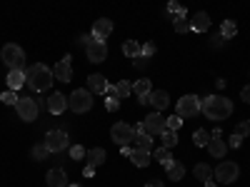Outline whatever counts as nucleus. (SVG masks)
<instances>
[{"instance_id":"nucleus-41","label":"nucleus","mask_w":250,"mask_h":187,"mask_svg":"<svg viewBox=\"0 0 250 187\" xmlns=\"http://www.w3.org/2000/svg\"><path fill=\"white\" fill-rule=\"evenodd\" d=\"M148 57H143V55H138V57H133V65L138 68V70H145V68H148Z\"/></svg>"},{"instance_id":"nucleus-14","label":"nucleus","mask_w":250,"mask_h":187,"mask_svg":"<svg viewBox=\"0 0 250 187\" xmlns=\"http://www.w3.org/2000/svg\"><path fill=\"white\" fill-rule=\"evenodd\" d=\"M68 110V97L62 95V93H53L50 97H48V112H53V115H62Z\"/></svg>"},{"instance_id":"nucleus-22","label":"nucleus","mask_w":250,"mask_h":187,"mask_svg":"<svg viewBox=\"0 0 250 187\" xmlns=\"http://www.w3.org/2000/svg\"><path fill=\"white\" fill-rule=\"evenodd\" d=\"M105 157H108V152L103 150V148H93V150H88L85 162H88V165H93V168H98V165L105 162Z\"/></svg>"},{"instance_id":"nucleus-44","label":"nucleus","mask_w":250,"mask_h":187,"mask_svg":"<svg viewBox=\"0 0 250 187\" xmlns=\"http://www.w3.org/2000/svg\"><path fill=\"white\" fill-rule=\"evenodd\" d=\"M240 97H243V102H248V105H250V85H245V88H243Z\"/></svg>"},{"instance_id":"nucleus-10","label":"nucleus","mask_w":250,"mask_h":187,"mask_svg":"<svg viewBox=\"0 0 250 187\" xmlns=\"http://www.w3.org/2000/svg\"><path fill=\"white\" fill-rule=\"evenodd\" d=\"M85 48H88V60H90V62H103V60L108 57L105 40H93V43H88Z\"/></svg>"},{"instance_id":"nucleus-29","label":"nucleus","mask_w":250,"mask_h":187,"mask_svg":"<svg viewBox=\"0 0 250 187\" xmlns=\"http://www.w3.org/2000/svg\"><path fill=\"white\" fill-rule=\"evenodd\" d=\"M123 55L138 57L140 55V43H135V40H125V43H123Z\"/></svg>"},{"instance_id":"nucleus-42","label":"nucleus","mask_w":250,"mask_h":187,"mask_svg":"<svg viewBox=\"0 0 250 187\" xmlns=\"http://www.w3.org/2000/svg\"><path fill=\"white\" fill-rule=\"evenodd\" d=\"M243 145V137L240 135H230V140H228V148H240Z\"/></svg>"},{"instance_id":"nucleus-6","label":"nucleus","mask_w":250,"mask_h":187,"mask_svg":"<svg viewBox=\"0 0 250 187\" xmlns=\"http://www.w3.org/2000/svg\"><path fill=\"white\" fill-rule=\"evenodd\" d=\"M110 137H113L115 145H120V148L123 145H130V142H135V128L128 122H115L110 128Z\"/></svg>"},{"instance_id":"nucleus-12","label":"nucleus","mask_w":250,"mask_h":187,"mask_svg":"<svg viewBox=\"0 0 250 187\" xmlns=\"http://www.w3.org/2000/svg\"><path fill=\"white\" fill-rule=\"evenodd\" d=\"M143 125H145V130H148L150 135H163V130H165V117H163V115H158V112L145 115Z\"/></svg>"},{"instance_id":"nucleus-34","label":"nucleus","mask_w":250,"mask_h":187,"mask_svg":"<svg viewBox=\"0 0 250 187\" xmlns=\"http://www.w3.org/2000/svg\"><path fill=\"white\" fill-rule=\"evenodd\" d=\"M173 28H175V33H180V35H183V33L190 30V23H188L185 18H175V20H173Z\"/></svg>"},{"instance_id":"nucleus-47","label":"nucleus","mask_w":250,"mask_h":187,"mask_svg":"<svg viewBox=\"0 0 250 187\" xmlns=\"http://www.w3.org/2000/svg\"><path fill=\"white\" fill-rule=\"evenodd\" d=\"M138 102L140 105H150V93L148 95H138Z\"/></svg>"},{"instance_id":"nucleus-33","label":"nucleus","mask_w":250,"mask_h":187,"mask_svg":"<svg viewBox=\"0 0 250 187\" xmlns=\"http://www.w3.org/2000/svg\"><path fill=\"white\" fill-rule=\"evenodd\" d=\"M115 90H118V97H128L133 93V85L128 80H120V82H115Z\"/></svg>"},{"instance_id":"nucleus-25","label":"nucleus","mask_w":250,"mask_h":187,"mask_svg":"<svg viewBox=\"0 0 250 187\" xmlns=\"http://www.w3.org/2000/svg\"><path fill=\"white\" fill-rule=\"evenodd\" d=\"M153 157H155V160H158V162L163 165V168H165V170H168V168H170V165L175 162L168 148H160V150H155V152H153Z\"/></svg>"},{"instance_id":"nucleus-2","label":"nucleus","mask_w":250,"mask_h":187,"mask_svg":"<svg viewBox=\"0 0 250 187\" xmlns=\"http://www.w3.org/2000/svg\"><path fill=\"white\" fill-rule=\"evenodd\" d=\"M200 112H205V117L218 122V120H225L233 115V102L223 95H208L200 105Z\"/></svg>"},{"instance_id":"nucleus-27","label":"nucleus","mask_w":250,"mask_h":187,"mask_svg":"<svg viewBox=\"0 0 250 187\" xmlns=\"http://www.w3.org/2000/svg\"><path fill=\"white\" fill-rule=\"evenodd\" d=\"M160 137H163V148H168V150H173L175 145H178V135H175V130H168V128H165Z\"/></svg>"},{"instance_id":"nucleus-48","label":"nucleus","mask_w":250,"mask_h":187,"mask_svg":"<svg viewBox=\"0 0 250 187\" xmlns=\"http://www.w3.org/2000/svg\"><path fill=\"white\" fill-rule=\"evenodd\" d=\"M145 187H163L160 180H150V182H145Z\"/></svg>"},{"instance_id":"nucleus-24","label":"nucleus","mask_w":250,"mask_h":187,"mask_svg":"<svg viewBox=\"0 0 250 187\" xmlns=\"http://www.w3.org/2000/svg\"><path fill=\"white\" fill-rule=\"evenodd\" d=\"M193 175L200 182H208V180H213V168H210V165H205V162H200V165H195V168H193Z\"/></svg>"},{"instance_id":"nucleus-11","label":"nucleus","mask_w":250,"mask_h":187,"mask_svg":"<svg viewBox=\"0 0 250 187\" xmlns=\"http://www.w3.org/2000/svg\"><path fill=\"white\" fill-rule=\"evenodd\" d=\"M53 70V75H55V80H60V82H70L73 80V68H70V55H65L55 68H50Z\"/></svg>"},{"instance_id":"nucleus-9","label":"nucleus","mask_w":250,"mask_h":187,"mask_svg":"<svg viewBox=\"0 0 250 187\" xmlns=\"http://www.w3.org/2000/svg\"><path fill=\"white\" fill-rule=\"evenodd\" d=\"M45 145L50 152H62L68 148V132L65 130H50L45 135Z\"/></svg>"},{"instance_id":"nucleus-15","label":"nucleus","mask_w":250,"mask_h":187,"mask_svg":"<svg viewBox=\"0 0 250 187\" xmlns=\"http://www.w3.org/2000/svg\"><path fill=\"white\" fill-rule=\"evenodd\" d=\"M150 160H153V152H150V150H145V148H133L130 162L135 165V168H148Z\"/></svg>"},{"instance_id":"nucleus-50","label":"nucleus","mask_w":250,"mask_h":187,"mask_svg":"<svg viewBox=\"0 0 250 187\" xmlns=\"http://www.w3.org/2000/svg\"><path fill=\"white\" fill-rule=\"evenodd\" d=\"M70 187H80V185H70Z\"/></svg>"},{"instance_id":"nucleus-3","label":"nucleus","mask_w":250,"mask_h":187,"mask_svg":"<svg viewBox=\"0 0 250 187\" xmlns=\"http://www.w3.org/2000/svg\"><path fill=\"white\" fill-rule=\"evenodd\" d=\"M3 62L10 68V70H23V65H25V53H23V48L20 45H15V43H8V45H3Z\"/></svg>"},{"instance_id":"nucleus-43","label":"nucleus","mask_w":250,"mask_h":187,"mask_svg":"<svg viewBox=\"0 0 250 187\" xmlns=\"http://www.w3.org/2000/svg\"><path fill=\"white\" fill-rule=\"evenodd\" d=\"M223 43H225V37H223V35H215V37H210V45H213V48H220Z\"/></svg>"},{"instance_id":"nucleus-35","label":"nucleus","mask_w":250,"mask_h":187,"mask_svg":"<svg viewBox=\"0 0 250 187\" xmlns=\"http://www.w3.org/2000/svg\"><path fill=\"white\" fill-rule=\"evenodd\" d=\"M85 155H88V152H85V148H83V145H73V148H70V157L78 160V162L85 160Z\"/></svg>"},{"instance_id":"nucleus-45","label":"nucleus","mask_w":250,"mask_h":187,"mask_svg":"<svg viewBox=\"0 0 250 187\" xmlns=\"http://www.w3.org/2000/svg\"><path fill=\"white\" fill-rule=\"evenodd\" d=\"M83 175H85V177H95V168H93V165H85V170H83Z\"/></svg>"},{"instance_id":"nucleus-40","label":"nucleus","mask_w":250,"mask_h":187,"mask_svg":"<svg viewBox=\"0 0 250 187\" xmlns=\"http://www.w3.org/2000/svg\"><path fill=\"white\" fill-rule=\"evenodd\" d=\"M235 135H240V137H248V135H250V120H245V122L238 125V128H235Z\"/></svg>"},{"instance_id":"nucleus-49","label":"nucleus","mask_w":250,"mask_h":187,"mask_svg":"<svg viewBox=\"0 0 250 187\" xmlns=\"http://www.w3.org/2000/svg\"><path fill=\"white\" fill-rule=\"evenodd\" d=\"M203 187H218V185H215L213 180H208V182H203Z\"/></svg>"},{"instance_id":"nucleus-1","label":"nucleus","mask_w":250,"mask_h":187,"mask_svg":"<svg viewBox=\"0 0 250 187\" xmlns=\"http://www.w3.org/2000/svg\"><path fill=\"white\" fill-rule=\"evenodd\" d=\"M53 80H55L53 70L45 68L43 62H35V65H30V68L25 70V82H28V88L35 90V93H45V90H50Z\"/></svg>"},{"instance_id":"nucleus-18","label":"nucleus","mask_w":250,"mask_h":187,"mask_svg":"<svg viewBox=\"0 0 250 187\" xmlns=\"http://www.w3.org/2000/svg\"><path fill=\"white\" fill-rule=\"evenodd\" d=\"M45 182H48V187H65V185H68V172L60 170V168H53V170L48 172Z\"/></svg>"},{"instance_id":"nucleus-7","label":"nucleus","mask_w":250,"mask_h":187,"mask_svg":"<svg viewBox=\"0 0 250 187\" xmlns=\"http://www.w3.org/2000/svg\"><path fill=\"white\" fill-rule=\"evenodd\" d=\"M200 105H203V100L198 95H183L178 100L175 110H178L180 117H195V115H200Z\"/></svg>"},{"instance_id":"nucleus-5","label":"nucleus","mask_w":250,"mask_h":187,"mask_svg":"<svg viewBox=\"0 0 250 187\" xmlns=\"http://www.w3.org/2000/svg\"><path fill=\"white\" fill-rule=\"evenodd\" d=\"M238 175H240V168H238L235 162H230V160L220 162L218 168L213 170V177H215V182H220V185H230V182H235Z\"/></svg>"},{"instance_id":"nucleus-23","label":"nucleus","mask_w":250,"mask_h":187,"mask_svg":"<svg viewBox=\"0 0 250 187\" xmlns=\"http://www.w3.org/2000/svg\"><path fill=\"white\" fill-rule=\"evenodd\" d=\"M25 85V70H10L8 73V88L10 90H18Z\"/></svg>"},{"instance_id":"nucleus-8","label":"nucleus","mask_w":250,"mask_h":187,"mask_svg":"<svg viewBox=\"0 0 250 187\" xmlns=\"http://www.w3.org/2000/svg\"><path fill=\"white\" fill-rule=\"evenodd\" d=\"M15 112L20 115V120H25V122H33L38 117V102L30 100V97H20L15 102Z\"/></svg>"},{"instance_id":"nucleus-16","label":"nucleus","mask_w":250,"mask_h":187,"mask_svg":"<svg viewBox=\"0 0 250 187\" xmlns=\"http://www.w3.org/2000/svg\"><path fill=\"white\" fill-rule=\"evenodd\" d=\"M110 33H113V23H110L108 18L95 20V25H93V37H95V40H105Z\"/></svg>"},{"instance_id":"nucleus-46","label":"nucleus","mask_w":250,"mask_h":187,"mask_svg":"<svg viewBox=\"0 0 250 187\" xmlns=\"http://www.w3.org/2000/svg\"><path fill=\"white\" fill-rule=\"evenodd\" d=\"M105 97H118V90H115V85H108V88H105Z\"/></svg>"},{"instance_id":"nucleus-39","label":"nucleus","mask_w":250,"mask_h":187,"mask_svg":"<svg viewBox=\"0 0 250 187\" xmlns=\"http://www.w3.org/2000/svg\"><path fill=\"white\" fill-rule=\"evenodd\" d=\"M153 53H155V43H145V45H140V55L143 57H153Z\"/></svg>"},{"instance_id":"nucleus-13","label":"nucleus","mask_w":250,"mask_h":187,"mask_svg":"<svg viewBox=\"0 0 250 187\" xmlns=\"http://www.w3.org/2000/svg\"><path fill=\"white\" fill-rule=\"evenodd\" d=\"M108 85H110V82H108L105 75H100V73L88 75V90H90L93 95H105V88H108Z\"/></svg>"},{"instance_id":"nucleus-37","label":"nucleus","mask_w":250,"mask_h":187,"mask_svg":"<svg viewBox=\"0 0 250 187\" xmlns=\"http://www.w3.org/2000/svg\"><path fill=\"white\" fill-rule=\"evenodd\" d=\"M180 125H183V117L180 115H170L168 120H165V128H168V130H178Z\"/></svg>"},{"instance_id":"nucleus-30","label":"nucleus","mask_w":250,"mask_h":187,"mask_svg":"<svg viewBox=\"0 0 250 187\" xmlns=\"http://www.w3.org/2000/svg\"><path fill=\"white\" fill-rule=\"evenodd\" d=\"M133 90H135L138 95H148V93H150V80H148V77L135 80V82H133Z\"/></svg>"},{"instance_id":"nucleus-4","label":"nucleus","mask_w":250,"mask_h":187,"mask_svg":"<svg viewBox=\"0 0 250 187\" xmlns=\"http://www.w3.org/2000/svg\"><path fill=\"white\" fill-rule=\"evenodd\" d=\"M68 108H70L73 112H78V115L88 112V110L93 108V93H90V90H75V93H70Z\"/></svg>"},{"instance_id":"nucleus-26","label":"nucleus","mask_w":250,"mask_h":187,"mask_svg":"<svg viewBox=\"0 0 250 187\" xmlns=\"http://www.w3.org/2000/svg\"><path fill=\"white\" fill-rule=\"evenodd\" d=\"M183 175H185V165L183 162H173L168 168V180L178 182V180H183Z\"/></svg>"},{"instance_id":"nucleus-17","label":"nucleus","mask_w":250,"mask_h":187,"mask_svg":"<svg viewBox=\"0 0 250 187\" xmlns=\"http://www.w3.org/2000/svg\"><path fill=\"white\" fill-rule=\"evenodd\" d=\"M135 148H145V150H150V148H153V135L145 130V125H143V122L135 128Z\"/></svg>"},{"instance_id":"nucleus-20","label":"nucleus","mask_w":250,"mask_h":187,"mask_svg":"<svg viewBox=\"0 0 250 187\" xmlns=\"http://www.w3.org/2000/svg\"><path fill=\"white\" fill-rule=\"evenodd\" d=\"M208 152H210L213 157H223L228 152V142L223 137H210V142H208Z\"/></svg>"},{"instance_id":"nucleus-38","label":"nucleus","mask_w":250,"mask_h":187,"mask_svg":"<svg viewBox=\"0 0 250 187\" xmlns=\"http://www.w3.org/2000/svg\"><path fill=\"white\" fill-rule=\"evenodd\" d=\"M120 108V97H105V110L108 112H118Z\"/></svg>"},{"instance_id":"nucleus-36","label":"nucleus","mask_w":250,"mask_h":187,"mask_svg":"<svg viewBox=\"0 0 250 187\" xmlns=\"http://www.w3.org/2000/svg\"><path fill=\"white\" fill-rule=\"evenodd\" d=\"M0 100H3V105H15V102H18L20 97L15 95V90H5L3 95H0Z\"/></svg>"},{"instance_id":"nucleus-21","label":"nucleus","mask_w":250,"mask_h":187,"mask_svg":"<svg viewBox=\"0 0 250 187\" xmlns=\"http://www.w3.org/2000/svg\"><path fill=\"white\" fill-rule=\"evenodd\" d=\"M208 28H210V18H208V13H195L193 15V23H190V30L208 33Z\"/></svg>"},{"instance_id":"nucleus-19","label":"nucleus","mask_w":250,"mask_h":187,"mask_svg":"<svg viewBox=\"0 0 250 187\" xmlns=\"http://www.w3.org/2000/svg\"><path fill=\"white\" fill-rule=\"evenodd\" d=\"M150 105L155 110H165L170 105V95L165 93V90H150Z\"/></svg>"},{"instance_id":"nucleus-32","label":"nucleus","mask_w":250,"mask_h":187,"mask_svg":"<svg viewBox=\"0 0 250 187\" xmlns=\"http://www.w3.org/2000/svg\"><path fill=\"white\" fill-rule=\"evenodd\" d=\"M210 132H205V130H198L195 135H193V142L198 145V148H208V142H210Z\"/></svg>"},{"instance_id":"nucleus-28","label":"nucleus","mask_w":250,"mask_h":187,"mask_svg":"<svg viewBox=\"0 0 250 187\" xmlns=\"http://www.w3.org/2000/svg\"><path fill=\"white\" fill-rule=\"evenodd\" d=\"M220 35H223L225 40H230V37H235V35H238V25L233 23V20H225V23L220 25Z\"/></svg>"},{"instance_id":"nucleus-31","label":"nucleus","mask_w":250,"mask_h":187,"mask_svg":"<svg viewBox=\"0 0 250 187\" xmlns=\"http://www.w3.org/2000/svg\"><path fill=\"white\" fill-rule=\"evenodd\" d=\"M45 157H50V150H48V145L45 142H40V145H35L33 148V160H45Z\"/></svg>"}]
</instances>
